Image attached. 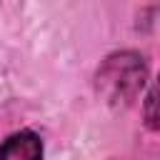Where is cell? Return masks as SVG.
Returning a JSON list of instances; mask_svg holds the SVG:
<instances>
[{
	"label": "cell",
	"mask_w": 160,
	"mask_h": 160,
	"mask_svg": "<svg viewBox=\"0 0 160 160\" xmlns=\"http://www.w3.org/2000/svg\"><path fill=\"white\" fill-rule=\"evenodd\" d=\"M148 82V62L138 50L110 52L95 70L92 85L98 98L112 108H128Z\"/></svg>",
	"instance_id": "6da1fadb"
},
{
	"label": "cell",
	"mask_w": 160,
	"mask_h": 160,
	"mask_svg": "<svg viewBox=\"0 0 160 160\" xmlns=\"http://www.w3.org/2000/svg\"><path fill=\"white\" fill-rule=\"evenodd\" d=\"M42 140L35 130H18L0 142V160H42Z\"/></svg>",
	"instance_id": "7a4b0ae2"
},
{
	"label": "cell",
	"mask_w": 160,
	"mask_h": 160,
	"mask_svg": "<svg viewBox=\"0 0 160 160\" xmlns=\"http://www.w3.org/2000/svg\"><path fill=\"white\" fill-rule=\"evenodd\" d=\"M155 85H150V90H148V95H145V125H148V130H158V115H155Z\"/></svg>",
	"instance_id": "3957f363"
}]
</instances>
